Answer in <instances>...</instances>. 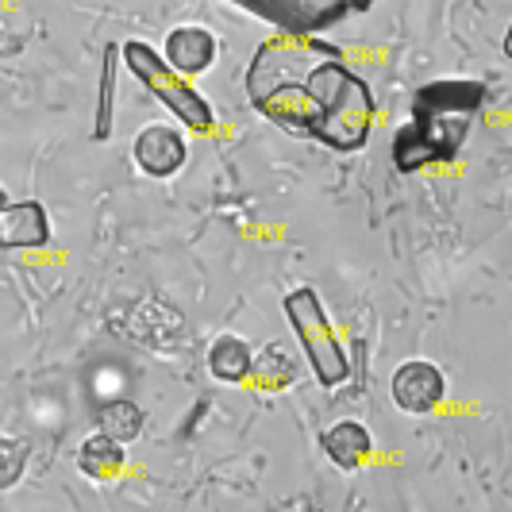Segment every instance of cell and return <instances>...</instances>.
<instances>
[{
	"label": "cell",
	"instance_id": "cell-6",
	"mask_svg": "<svg viewBox=\"0 0 512 512\" xmlns=\"http://www.w3.org/2000/svg\"><path fill=\"white\" fill-rule=\"evenodd\" d=\"M131 154H135V166L147 178H174L189 158V147H185V135L174 131L170 124H147L135 135Z\"/></svg>",
	"mask_w": 512,
	"mask_h": 512
},
{
	"label": "cell",
	"instance_id": "cell-7",
	"mask_svg": "<svg viewBox=\"0 0 512 512\" xmlns=\"http://www.w3.org/2000/svg\"><path fill=\"white\" fill-rule=\"evenodd\" d=\"M216 54H220V43L208 27H174L166 35V47H162V58L170 70H178L181 77H197L216 66Z\"/></svg>",
	"mask_w": 512,
	"mask_h": 512
},
{
	"label": "cell",
	"instance_id": "cell-2",
	"mask_svg": "<svg viewBox=\"0 0 512 512\" xmlns=\"http://www.w3.org/2000/svg\"><path fill=\"white\" fill-rule=\"evenodd\" d=\"M486 89L470 77L432 81L416 93L412 120L393 139V162L401 174H420L428 166H443L462 151L474 116L482 112Z\"/></svg>",
	"mask_w": 512,
	"mask_h": 512
},
{
	"label": "cell",
	"instance_id": "cell-12",
	"mask_svg": "<svg viewBox=\"0 0 512 512\" xmlns=\"http://www.w3.org/2000/svg\"><path fill=\"white\" fill-rule=\"evenodd\" d=\"M251 378L258 382V389H289L297 382V355H289L282 343H270L262 347L251 362Z\"/></svg>",
	"mask_w": 512,
	"mask_h": 512
},
{
	"label": "cell",
	"instance_id": "cell-15",
	"mask_svg": "<svg viewBox=\"0 0 512 512\" xmlns=\"http://www.w3.org/2000/svg\"><path fill=\"white\" fill-rule=\"evenodd\" d=\"M31 459V443L16 436H0V489H12L27 470Z\"/></svg>",
	"mask_w": 512,
	"mask_h": 512
},
{
	"label": "cell",
	"instance_id": "cell-14",
	"mask_svg": "<svg viewBox=\"0 0 512 512\" xmlns=\"http://www.w3.org/2000/svg\"><path fill=\"white\" fill-rule=\"evenodd\" d=\"M116 62H120V47L108 43L101 58V85H97V120H93V139L104 143L112 135V104H116Z\"/></svg>",
	"mask_w": 512,
	"mask_h": 512
},
{
	"label": "cell",
	"instance_id": "cell-3",
	"mask_svg": "<svg viewBox=\"0 0 512 512\" xmlns=\"http://www.w3.org/2000/svg\"><path fill=\"white\" fill-rule=\"evenodd\" d=\"M282 305H285V316H289V328H293L308 366H312V374H316V382L324 385V389L347 382V378H351V362L343 355V343L335 339L332 320H328V312H324L320 293H316L312 285H297Z\"/></svg>",
	"mask_w": 512,
	"mask_h": 512
},
{
	"label": "cell",
	"instance_id": "cell-4",
	"mask_svg": "<svg viewBox=\"0 0 512 512\" xmlns=\"http://www.w3.org/2000/svg\"><path fill=\"white\" fill-rule=\"evenodd\" d=\"M120 54H124V62H128V70L147 89H151L158 101L166 104L174 116H178L185 128L193 131H212L216 128V116H212V104L185 81V77L178 74V70H170L166 66V58L154 51L151 43H143V39H131V43H124L120 47Z\"/></svg>",
	"mask_w": 512,
	"mask_h": 512
},
{
	"label": "cell",
	"instance_id": "cell-13",
	"mask_svg": "<svg viewBox=\"0 0 512 512\" xmlns=\"http://www.w3.org/2000/svg\"><path fill=\"white\" fill-rule=\"evenodd\" d=\"M97 432L116 443H135L143 436V409L135 401H104L97 409Z\"/></svg>",
	"mask_w": 512,
	"mask_h": 512
},
{
	"label": "cell",
	"instance_id": "cell-5",
	"mask_svg": "<svg viewBox=\"0 0 512 512\" xmlns=\"http://www.w3.org/2000/svg\"><path fill=\"white\" fill-rule=\"evenodd\" d=\"M389 393H393V405L401 412L424 416V412L439 409V401H443V393H447V378H443V370H439L436 362L412 359L393 374Z\"/></svg>",
	"mask_w": 512,
	"mask_h": 512
},
{
	"label": "cell",
	"instance_id": "cell-1",
	"mask_svg": "<svg viewBox=\"0 0 512 512\" xmlns=\"http://www.w3.org/2000/svg\"><path fill=\"white\" fill-rule=\"evenodd\" d=\"M247 97L266 120L343 154L362 151L374 128V97L366 81L347 70L335 47L293 35H274L255 51Z\"/></svg>",
	"mask_w": 512,
	"mask_h": 512
},
{
	"label": "cell",
	"instance_id": "cell-16",
	"mask_svg": "<svg viewBox=\"0 0 512 512\" xmlns=\"http://www.w3.org/2000/svg\"><path fill=\"white\" fill-rule=\"evenodd\" d=\"M8 205V193H4V185H0V208Z\"/></svg>",
	"mask_w": 512,
	"mask_h": 512
},
{
	"label": "cell",
	"instance_id": "cell-11",
	"mask_svg": "<svg viewBox=\"0 0 512 512\" xmlns=\"http://www.w3.org/2000/svg\"><path fill=\"white\" fill-rule=\"evenodd\" d=\"M124 462H128L124 443L108 439L104 432L89 436L81 447H77V470H81L89 482H112V478H120Z\"/></svg>",
	"mask_w": 512,
	"mask_h": 512
},
{
	"label": "cell",
	"instance_id": "cell-8",
	"mask_svg": "<svg viewBox=\"0 0 512 512\" xmlns=\"http://www.w3.org/2000/svg\"><path fill=\"white\" fill-rule=\"evenodd\" d=\"M51 243V216L39 201H20V205L0 208V247L4 251H31Z\"/></svg>",
	"mask_w": 512,
	"mask_h": 512
},
{
	"label": "cell",
	"instance_id": "cell-9",
	"mask_svg": "<svg viewBox=\"0 0 512 512\" xmlns=\"http://www.w3.org/2000/svg\"><path fill=\"white\" fill-rule=\"evenodd\" d=\"M208 374L224 385H239L251 378V362H255V347L243 339V335H216L212 347H208Z\"/></svg>",
	"mask_w": 512,
	"mask_h": 512
},
{
	"label": "cell",
	"instance_id": "cell-10",
	"mask_svg": "<svg viewBox=\"0 0 512 512\" xmlns=\"http://www.w3.org/2000/svg\"><path fill=\"white\" fill-rule=\"evenodd\" d=\"M320 447H324V455L339 470H359L362 462H366V455L374 451V439H370L366 424H359V420H339V424H332L324 432Z\"/></svg>",
	"mask_w": 512,
	"mask_h": 512
}]
</instances>
